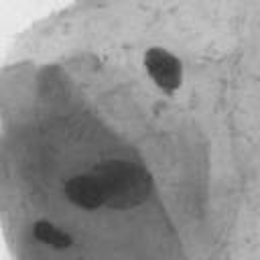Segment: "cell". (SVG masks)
<instances>
[{
  "label": "cell",
  "instance_id": "obj_1",
  "mask_svg": "<svg viewBox=\"0 0 260 260\" xmlns=\"http://www.w3.org/2000/svg\"><path fill=\"white\" fill-rule=\"evenodd\" d=\"M104 191V203L112 209H130L146 201L152 191L150 173L130 160H106L91 169Z\"/></svg>",
  "mask_w": 260,
  "mask_h": 260
},
{
  "label": "cell",
  "instance_id": "obj_3",
  "mask_svg": "<svg viewBox=\"0 0 260 260\" xmlns=\"http://www.w3.org/2000/svg\"><path fill=\"white\" fill-rule=\"evenodd\" d=\"M65 195L71 203L83 207V209H98L104 205V191L100 187V181L91 175H77L65 183Z\"/></svg>",
  "mask_w": 260,
  "mask_h": 260
},
{
  "label": "cell",
  "instance_id": "obj_2",
  "mask_svg": "<svg viewBox=\"0 0 260 260\" xmlns=\"http://www.w3.org/2000/svg\"><path fill=\"white\" fill-rule=\"evenodd\" d=\"M144 65H146L148 75L154 79V83L167 93L175 91L181 85V77H183L181 61L167 49L162 47L148 49L144 55Z\"/></svg>",
  "mask_w": 260,
  "mask_h": 260
},
{
  "label": "cell",
  "instance_id": "obj_4",
  "mask_svg": "<svg viewBox=\"0 0 260 260\" xmlns=\"http://www.w3.org/2000/svg\"><path fill=\"white\" fill-rule=\"evenodd\" d=\"M32 236H35L39 242L49 244V246L59 248V250L69 248V246L73 244V240H71V236H69L67 232L59 230L57 225H53L51 221H45V219H41V221H37V223L32 225Z\"/></svg>",
  "mask_w": 260,
  "mask_h": 260
}]
</instances>
